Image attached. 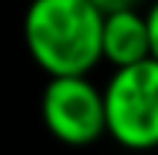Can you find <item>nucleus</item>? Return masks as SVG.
I'll list each match as a JSON object with an SVG mask.
<instances>
[{"instance_id":"3","label":"nucleus","mask_w":158,"mask_h":155,"mask_svg":"<svg viewBox=\"0 0 158 155\" xmlns=\"http://www.w3.org/2000/svg\"><path fill=\"white\" fill-rule=\"evenodd\" d=\"M47 132L68 146H88L106 135L102 91L88 76H56L41 94Z\"/></svg>"},{"instance_id":"1","label":"nucleus","mask_w":158,"mask_h":155,"mask_svg":"<svg viewBox=\"0 0 158 155\" xmlns=\"http://www.w3.org/2000/svg\"><path fill=\"white\" fill-rule=\"evenodd\" d=\"M102 18L88 0H32L23 15V44L50 79L88 76L102 59Z\"/></svg>"},{"instance_id":"7","label":"nucleus","mask_w":158,"mask_h":155,"mask_svg":"<svg viewBox=\"0 0 158 155\" xmlns=\"http://www.w3.org/2000/svg\"><path fill=\"white\" fill-rule=\"evenodd\" d=\"M155 3H158V0H155Z\"/></svg>"},{"instance_id":"5","label":"nucleus","mask_w":158,"mask_h":155,"mask_svg":"<svg viewBox=\"0 0 158 155\" xmlns=\"http://www.w3.org/2000/svg\"><path fill=\"white\" fill-rule=\"evenodd\" d=\"M94 9H100L102 15H114V12H126V9H135L141 0H88Z\"/></svg>"},{"instance_id":"4","label":"nucleus","mask_w":158,"mask_h":155,"mask_svg":"<svg viewBox=\"0 0 158 155\" xmlns=\"http://www.w3.org/2000/svg\"><path fill=\"white\" fill-rule=\"evenodd\" d=\"M102 59L114 64V70L152 59L147 15H141L138 9H126L102 18Z\"/></svg>"},{"instance_id":"2","label":"nucleus","mask_w":158,"mask_h":155,"mask_svg":"<svg viewBox=\"0 0 158 155\" xmlns=\"http://www.w3.org/2000/svg\"><path fill=\"white\" fill-rule=\"evenodd\" d=\"M106 103V135L126 149L158 146V62L147 59L111 73L102 88Z\"/></svg>"},{"instance_id":"6","label":"nucleus","mask_w":158,"mask_h":155,"mask_svg":"<svg viewBox=\"0 0 158 155\" xmlns=\"http://www.w3.org/2000/svg\"><path fill=\"white\" fill-rule=\"evenodd\" d=\"M147 27H149V56L152 62H158V3H152V9L147 12Z\"/></svg>"}]
</instances>
